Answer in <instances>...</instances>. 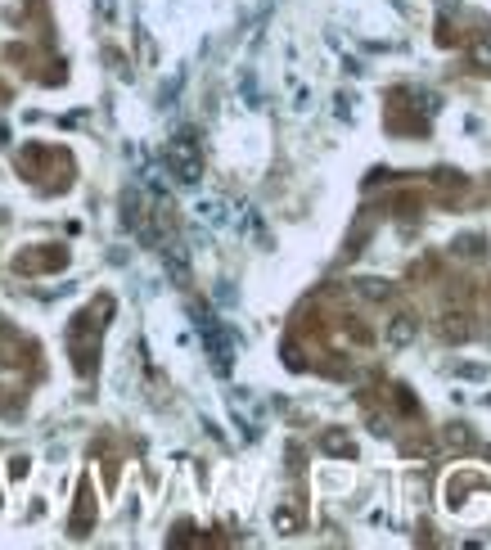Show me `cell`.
<instances>
[{"mask_svg": "<svg viewBox=\"0 0 491 550\" xmlns=\"http://www.w3.org/2000/svg\"><path fill=\"white\" fill-rule=\"evenodd\" d=\"M388 338H392V343H410V338H415V316H397Z\"/></svg>", "mask_w": 491, "mask_h": 550, "instance_id": "6da1fadb", "label": "cell"}, {"mask_svg": "<svg viewBox=\"0 0 491 550\" xmlns=\"http://www.w3.org/2000/svg\"><path fill=\"white\" fill-rule=\"evenodd\" d=\"M455 253H465V258H478V253H483V239H478V235H465V239L455 244Z\"/></svg>", "mask_w": 491, "mask_h": 550, "instance_id": "7a4b0ae2", "label": "cell"}, {"mask_svg": "<svg viewBox=\"0 0 491 550\" xmlns=\"http://www.w3.org/2000/svg\"><path fill=\"white\" fill-rule=\"evenodd\" d=\"M446 442H451V447H469V429H465V424H451V429H446Z\"/></svg>", "mask_w": 491, "mask_h": 550, "instance_id": "3957f363", "label": "cell"}, {"mask_svg": "<svg viewBox=\"0 0 491 550\" xmlns=\"http://www.w3.org/2000/svg\"><path fill=\"white\" fill-rule=\"evenodd\" d=\"M325 451H343V456H352V442L343 438V433H329V438H325Z\"/></svg>", "mask_w": 491, "mask_h": 550, "instance_id": "277c9868", "label": "cell"}, {"mask_svg": "<svg viewBox=\"0 0 491 550\" xmlns=\"http://www.w3.org/2000/svg\"><path fill=\"white\" fill-rule=\"evenodd\" d=\"M474 63L483 72H491V45H478V50H474Z\"/></svg>", "mask_w": 491, "mask_h": 550, "instance_id": "5b68a950", "label": "cell"}]
</instances>
